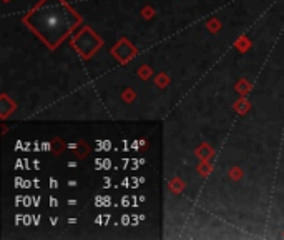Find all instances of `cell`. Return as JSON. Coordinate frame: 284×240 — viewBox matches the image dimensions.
<instances>
[{"label": "cell", "mask_w": 284, "mask_h": 240, "mask_svg": "<svg viewBox=\"0 0 284 240\" xmlns=\"http://www.w3.org/2000/svg\"><path fill=\"white\" fill-rule=\"evenodd\" d=\"M73 17L70 10L62 5L60 2L53 0V3H47L35 13L34 27L50 45L58 44L63 35L70 32Z\"/></svg>", "instance_id": "cell-1"}]
</instances>
